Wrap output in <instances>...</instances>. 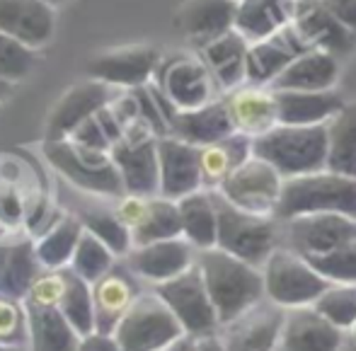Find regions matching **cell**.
<instances>
[{
	"label": "cell",
	"instance_id": "6da1fadb",
	"mask_svg": "<svg viewBox=\"0 0 356 351\" xmlns=\"http://www.w3.org/2000/svg\"><path fill=\"white\" fill-rule=\"evenodd\" d=\"M197 267L202 269L204 284H207L209 295L216 305L220 327L252 305H257L262 298H267L262 269L225 252V250H199Z\"/></svg>",
	"mask_w": 356,
	"mask_h": 351
},
{
	"label": "cell",
	"instance_id": "7a4b0ae2",
	"mask_svg": "<svg viewBox=\"0 0 356 351\" xmlns=\"http://www.w3.org/2000/svg\"><path fill=\"white\" fill-rule=\"evenodd\" d=\"M303 213H344L356 218V177L327 168L286 177L274 218L289 220Z\"/></svg>",
	"mask_w": 356,
	"mask_h": 351
},
{
	"label": "cell",
	"instance_id": "3957f363",
	"mask_svg": "<svg viewBox=\"0 0 356 351\" xmlns=\"http://www.w3.org/2000/svg\"><path fill=\"white\" fill-rule=\"evenodd\" d=\"M252 153L274 165L284 179L318 172L327 168V124H277L267 133L252 138Z\"/></svg>",
	"mask_w": 356,
	"mask_h": 351
},
{
	"label": "cell",
	"instance_id": "277c9868",
	"mask_svg": "<svg viewBox=\"0 0 356 351\" xmlns=\"http://www.w3.org/2000/svg\"><path fill=\"white\" fill-rule=\"evenodd\" d=\"M218 211V245L216 247L262 269L269 254L279 247V220L274 215H257L230 204L213 189Z\"/></svg>",
	"mask_w": 356,
	"mask_h": 351
},
{
	"label": "cell",
	"instance_id": "5b68a950",
	"mask_svg": "<svg viewBox=\"0 0 356 351\" xmlns=\"http://www.w3.org/2000/svg\"><path fill=\"white\" fill-rule=\"evenodd\" d=\"M44 158L54 170H58L68 182L83 192L102 194V197H124L127 194L112 153L83 148L71 138H47Z\"/></svg>",
	"mask_w": 356,
	"mask_h": 351
},
{
	"label": "cell",
	"instance_id": "8992f818",
	"mask_svg": "<svg viewBox=\"0 0 356 351\" xmlns=\"http://www.w3.org/2000/svg\"><path fill=\"white\" fill-rule=\"evenodd\" d=\"M177 315L158 293H138L114 329L122 351H163L184 337Z\"/></svg>",
	"mask_w": 356,
	"mask_h": 351
},
{
	"label": "cell",
	"instance_id": "52a82bcc",
	"mask_svg": "<svg viewBox=\"0 0 356 351\" xmlns=\"http://www.w3.org/2000/svg\"><path fill=\"white\" fill-rule=\"evenodd\" d=\"M264 293L282 308L313 305L330 281L310 264L308 257L291 247H277L262 267Z\"/></svg>",
	"mask_w": 356,
	"mask_h": 351
},
{
	"label": "cell",
	"instance_id": "ba28073f",
	"mask_svg": "<svg viewBox=\"0 0 356 351\" xmlns=\"http://www.w3.org/2000/svg\"><path fill=\"white\" fill-rule=\"evenodd\" d=\"M155 293L170 305L177 320L182 323L184 332L189 337H207L216 334L220 327L216 305L209 295V288L204 284L202 269L194 264L179 277L155 284Z\"/></svg>",
	"mask_w": 356,
	"mask_h": 351
},
{
	"label": "cell",
	"instance_id": "9c48e42d",
	"mask_svg": "<svg viewBox=\"0 0 356 351\" xmlns=\"http://www.w3.org/2000/svg\"><path fill=\"white\" fill-rule=\"evenodd\" d=\"M282 172L252 153L220 182L216 192H220L230 204H235L243 211L257 215H274L279 199H282Z\"/></svg>",
	"mask_w": 356,
	"mask_h": 351
},
{
	"label": "cell",
	"instance_id": "30bf717a",
	"mask_svg": "<svg viewBox=\"0 0 356 351\" xmlns=\"http://www.w3.org/2000/svg\"><path fill=\"white\" fill-rule=\"evenodd\" d=\"M282 223L289 247L303 257H318L356 240V218L344 213H303Z\"/></svg>",
	"mask_w": 356,
	"mask_h": 351
},
{
	"label": "cell",
	"instance_id": "8fae6325",
	"mask_svg": "<svg viewBox=\"0 0 356 351\" xmlns=\"http://www.w3.org/2000/svg\"><path fill=\"white\" fill-rule=\"evenodd\" d=\"M286 323V308L262 298L228 325H223V339L228 351H279Z\"/></svg>",
	"mask_w": 356,
	"mask_h": 351
},
{
	"label": "cell",
	"instance_id": "7c38bea8",
	"mask_svg": "<svg viewBox=\"0 0 356 351\" xmlns=\"http://www.w3.org/2000/svg\"><path fill=\"white\" fill-rule=\"evenodd\" d=\"M158 66V49L148 47V44H134V47L109 49V51L92 56L88 63V75L107 83L109 88L136 90L148 83Z\"/></svg>",
	"mask_w": 356,
	"mask_h": 351
},
{
	"label": "cell",
	"instance_id": "4fadbf2b",
	"mask_svg": "<svg viewBox=\"0 0 356 351\" xmlns=\"http://www.w3.org/2000/svg\"><path fill=\"white\" fill-rule=\"evenodd\" d=\"M160 160V197L179 202L182 197L204 189L202 148L172 136L158 138Z\"/></svg>",
	"mask_w": 356,
	"mask_h": 351
},
{
	"label": "cell",
	"instance_id": "5bb4252c",
	"mask_svg": "<svg viewBox=\"0 0 356 351\" xmlns=\"http://www.w3.org/2000/svg\"><path fill=\"white\" fill-rule=\"evenodd\" d=\"M216 85L218 83L204 58L199 61L192 56H179L160 68V92L172 102L177 112L213 102Z\"/></svg>",
	"mask_w": 356,
	"mask_h": 351
},
{
	"label": "cell",
	"instance_id": "9a60e30c",
	"mask_svg": "<svg viewBox=\"0 0 356 351\" xmlns=\"http://www.w3.org/2000/svg\"><path fill=\"white\" fill-rule=\"evenodd\" d=\"M112 160L119 168L127 194L158 197L160 194V160L158 136L119 138L112 145Z\"/></svg>",
	"mask_w": 356,
	"mask_h": 351
},
{
	"label": "cell",
	"instance_id": "2e32d148",
	"mask_svg": "<svg viewBox=\"0 0 356 351\" xmlns=\"http://www.w3.org/2000/svg\"><path fill=\"white\" fill-rule=\"evenodd\" d=\"M194 250L197 247L184 235L182 238L158 240V243L131 247V252L127 254V264L136 277L153 281V284H163V281L179 277L197 264Z\"/></svg>",
	"mask_w": 356,
	"mask_h": 351
},
{
	"label": "cell",
	"instance_id": "e0dca14e",
	"mask_svg": "<svg viewBox=\"0 0 356 351\" xmlns=\"http://www.w3.org/2000/svg\"><path fill=\"white\" fill-rule=\"evenodd\" d=\"M310 44L303 39V34L291 22L282 32L272 34L259 42H250L248 51V83L252 85H267L274 83L284 68L293 61L296 56L310 51Z\"/></svg>",
	"mask_w": 356,
	"mask_h": 351
},
{
	"label": "cell",
	"instance_id": "ac0fdd59",
	"mask_svg": "<svg viewBox=\"0 0 356 351\" xmlns=\"http://www.w3.org/2000/svg\"><path fill=\"white\" fill-rule=\"evenodd\" d=\"M56 29V8L47 0H0V32L32 49L51 42Z\"/></svg>",
	"mask_w": 356,
	"mask_h": 351
},
{
	"label": "cell",
	"instance_id": "d6986e66",
	"mask_svg": "<svg viewBox=\"0 0 356 351\" xmlns=\"http://www.w3.org/2000/svg\"><path fill=\"white\" fill-rule=\"evenodd\" d=\"M342 332L313 305L289 308L279 351H342Z\"/></svg>",
	"mask_w": 356,
	"mask_h": 351
},
{
	"label": "cell",
	"instance_id": "ffe728a7",
	"mask_svg": "<svg viewBox=\"0 0 356 351\" xmlns=\"http://www.w3.org/2000/svg\"><path fill=\"white\" fill-rule=\"evenodd\" d=\"M109 102H112V92H109V85L102 80L92 78L75 85L58 99L54 112L49 114L47 138H68L80 124L95 117Z\"/></svg>",
	"mask_w": 356,
	"mask_h": 351
},
{
	"label": "cell",
	"instance_id": "44dd1931",
	"mask_svg": "<svg viewBox=\"0 0 356 351\" xmlns=\"http://www.w3.org/2000/svg\"><path fill=\"white\" fill-rule=\"evenodd\" d=\"M293 24L313 49L334 54H349L356 47V32L339 22L320 0H298Z\"/></svg>",
	"mask_w": 356,
	"mask_h": 351
},
{
	"label": "cell",
	"instance_id": "7402d4cb",
	"mask_svg": "<svg viewBox=\"0 0 356 351\" xmlns=\"http://www.w3.org/2000/svg\"><path fill=\"white\" fill-rule=\"evenodd\" d=\"M225 102H228L235 131L250 138L262 136L279 124L277 95L274 90H264V85H240Z\"/></svg>",
	"mask_w": 356,
	"mask_h": 351
},
{
	"label": "cell",
	"instance_id": "603a6c76",
	"mask_svg": "<svg viewBox=\"0 0 356 351\" xmlns=\"http://www.w3.org/2000/svg\"><path fill=\"white\" fill-rule=\"evenodd\" d=\"M131 269H122L114 264L102 279L92 284V300H95V332L114 334L117 325L136 300L138 291L131 279Z\"/></svg>",
	"mask_w": 356,
	"mask_h": 351
},
{
	"label": "cell",
	"instance_id": "cb8c5ba5",
	"mask_svg": "<svg viewBox=\"0 0 356 351\" xmlns=\"http://www.w3.org/2000/svg\"><path fill=\"white\" fill-rule=\"evenodd\" d=\"M279 124L291 126H318L327 124L344 102L334 90H274Z\"/></svg>",
	"mask_w": 356,
	"mask_h": 351
},
{
	"label": "cell",
	"instance_id": "d4e9b609",
	"mask_svg": "<svg viewBox=\"0 0 356 351\" xmlns=\"http://www.w3.org/2000/svg\"><path fill=\"white\" fill-rule=\"evenodd\" d=\"M170 133L192 145H199V148L230 136V133H235V126L230 119L228 102L213 99L204 107L175 112L170 119Z\"/></svg>",
	"mask_w": 356,
	"mask_h": 351
},
{
	"label": "cell",
	"instance_id": "484cf974",
	"mask_svg": "<svg viewBox=\"0 0 356 351\" xmlns=\"http://www.w3.org/2000/svg\"><path fill=\"white\" fill-rule=\"evenodd\" d=\"M248 51L250 42L238 29H230L213 42L204 44L202 58L211 70L218 88L235 90L248 80Z\"/></svg>",
	"mask_w": 356,
	"mask_h": 351
},
{
	"label": "cell",
	"instance_id": "4316f807",
	"mask_svg": "<svg viewBox=\"0 0 356 351\" xmlns=\"http://www.w3.org/2000/svg\"><path fill=\"white\" fill-rule=\"evenodd\" d=\"M32 351H78L80 334L66 320L58 305H42L24 300Z\"/></svg>",
	"mask_w": 356,
	"mask_h": 351
},
{
	"label": "cell",
	"instance_id": "83f0119b",
	"mask_svg": "<svg viewBox=\"0 0 356 351\" xmlns=\"http://www.w3.org/2000/svg\"><path fill=\"white\" fill-rule=\"evenodd\" d=\"M298 0H238L235 29L248 42H259L289 27Z\"/></svg>",
	"mask_w": 356,
	"mask_h": 351
},
{
	"label": "cell",
	"instance_id": "f1b7e54d",
	"mask_svg": "<svg viewBox=\"0 0 356 351\" xmlns=\"http://www.w3.org/2000/svg\"><path fill=\"white\" fill-rule=\"evenodd\" d=\"M337 75L339 63L334 54L310 49L284 68V73L272 83V90H332Z\"/></svg>",
	"mask_w": 356,
	"mask_h": 351
},
{
	"label": "cell",
	"instance_id": "f546056e",
	"mask_svg": "<svg viewBox=\"0 0 356 351\" xmlns=\"http://www.w3.org/2000/svg\"><path fill=\"white\" fill-rule=\"evenodd\" d=\"M238 0H187L182 10V29L199 47L235 29Z\"/></svg>",
	"mask_w": 356,
	"mask_h": 351
},
{
	"label": "cell",
	"instance_id": "4dcf8cb0",
	"mask_svg": "<svg viewBox=\"0 0 356 351\" xmlns=\"http://www.w3.org/2000/svg\"><path fill=\"white\" fill-rule=\"evenodd\" d=\"M85 225L78 215H58L47 230H42L34 243L37 259L44 269H66L71 267L75 247L80 243Z\"/></svg>",
	"mask_w": 356,
	"mask_h": 351
},
{
	"label": "cell",
	"instance_id": "1f68e13d",
	"mask_svg": "<svg viewBox=\"0 0 356 351\" xmlns=\"http://www.w3.org/2000/svg\"><path fill=\"white\" fill-rule=\"evenodd\" d=\"M182 215V235L197 250H209L218 245V211H216L213 192H192L179 199Z\"/></svg>",
	"mask_w": 356,
	"mask_h": 351
},
{
	"label": "cell",
	"instance_id": "d6a6232c",
	"mask_svg": "<svg viewBox=\"0 0 356 351\" xmlns=\"http://www.w3.org/2000/svg\"><path fill=\"white\" fill-rule=\"evenodd\" d=\"M252 155V138L245 133H230V136L216 140L202 148V174L204 187L218 189L220 182L233 172L238 165Z\"/></svg>",
	"mask_w": 356,
	"mask_h": 351
},
{
	"label": "cell",
	"instance_id": "836d02e7",
	"mask_svg": "<svg viewBox=\"0 0 356 351\" xmlns=\"http://www.w3.org/2000/svg\"><path fill=\"white\" fill-rule=\"evenodd\" d=\"M42 272L44 267L39 264L32 240H19V243L10 245L8 262L0 272V295L24 300Z\"/></svg>",
	"mask_w": 356,
	"mask_h": 351
},
{
	"label": "cell",
	"instance_id": "e575fe53",
	"mask_svg": "<svg viewBox=\"0 0 356 351\" xmlns=\"http://www.w3.org/2000/svg\"><path fill=\"white\" fill-rule=\"evenodd\" d=\"M327 170L356 177V104L327 122Z\"/></svg>",
	"mask_w": 356,
	"mask_h": 351
},
{
	"label": "cell",
	"instance_id": "d590c367",
	"mask_svg": "<svg viewBox=\"0 0 356 351\" xmlns=\"http://www.w3.org/2000/svg\"><path fill=\"white\" fill-rule=\"evenodd\" d=\"M134 247L136 245L158 243V240L182 238V215H179V204L168 197H150L145 215L141 223L131 230Z\"/></svg>",
	"mask_w": 356,
	"mask_h": 351
},
{
	"label": "cell",
	"instance_id": "8d00e7d4",
	"mask_svg": "<svg viewBox=\"0 0 356 351\" xmlns=\"http://www.w3.org/2000/svg\"><path fill=\"white\" fill-rule=\"evenodd\" d=\"M66 272V288L61 295V313L75 327L80 337L95 332V300H92V284L80 279L71 267L63 269Z\"/></svg>",
	"mask_w": 356,
	"mask_h": 351
},
{
	"label": "cell",
	"instance_id": "74e56055",
	"mask_svg": "<svg viewBox=\"0 0 356 351\" xmlns=\"http://www.w3.org/2000/svg\"><path fill=\"white\" fill-rule=\"evenodd\" d=\"M85 230L99 238L117 257H127L134 247L131 228L119 218L117 209H88L78 215Z\"/></svg>",
	"mask_w": 356,
	"mask_h": 351
},
{
	"label": "cell",
	"instance_id": "f35d334b",
	"mask_svg": "<svg viewBox=\"0 0 356 351\" xmlns=\"http://www.w3.org/2000/svg\"><path fill=\"white\" fill-rule=\"evenodd\" d=\"M114 259H117V254L102 240L95 238L90 230H83L80 243L71 259V269L80 279L88 281V284H95V281L102 279L114 267Z\"/></svg>",
	"mask_w": 356,
	"mask_h": 351
},
{
	"label": "cell",
	"instance_id": "ab89813d",
	"mask_svg": "<svg viewBox=\"0 0 356 351\" xmlns=\"http://www.w3.org/2000/svg\"><path fill=\"white\" fill-rule=\"evenodd\" d=\"M313 308L330 320L334 327L352 329L356 323V284H330Z\"/></svg>",
	"mask_w": 356,
	"mask_h": 351
},
{
	"label": "cell",
	"instance_id": "60d3db41",
	"mask_svg": "<svg viewBox=\"0 0 356 351\" xmlns=\"http://www.w3.org/2000/svg\"><path fill=\"white\" fill-rule=\"evenodd\" d=\"M34 51L37 49L0 32V78L10 80V83L27 78L32 73L34 63H37V54Z\"/></svg>",
	"mask_w": 356,
	"mask_h": 351
},
{
	"label": "cell",
	"instance_id": "b9f144b4",
	"mask_svg": "<svg viewBox=\"0 0 356 351\" xmlns=\"http://www.w3.org/2000/svg\"><path fill=\"white\" fill-rule=\"evenodd\" d=\"M308 259L330 284H356V240Z\"/></svg>",
	"mask_w": 356,
	"mask_h": 351
},
{
	"label": "cell",
	"instance_id": "7bdbcfd3",
	"mask_svg": "<svg viewBox=\"0 0 356 351\" xmlns=\"http://www.w3.org/2000/svg\"><path fill=\"white\" fill-rule=\"evenodd\" d=\"M0 344H10V347L29 344V323L24 300L0 295Z\"/></svg>",
	"mask_w": 356,
	"mask_h": 351
},
{
	"label": "cell",
	"instance_id": "ee69618b",
	"mask_svg": "<svg viewBox=\"0 0 356 351\" xmlns=\"http://www.w3.org/2000/svg\"><path fill=\"white\" fill-rule=\"evenodd\" d=\"M73 140V143L83 145V148H90V150H102V153H112V138L107 136V131H104L102 122H99V117L95 114V117H90L88 122H83L78 129L68 136Z\"/></svg>",
	"mask_w": 356,
	"mask_h": 351
},
{
	"label": "cell",
	"instance_id": "f6af8a7d",
	"mask_svg": "<svg viewBox=\"0 0 356 351\" xmlns=\"http://www.w3.org/2000/svg\"><path fill=\"white\" fill-rule=\"evenodd\" d=\"M148 199L150 197H136V194H124L117 204V213L129 228H136L141 223V218L145 215V209H148Z\"/></svg>",
	"mask_w": 356,
	"mask_h": 351
},
{
	"label": "cell",
	"instance_id": "bcb514c9",
	"mask_svg": "<svg viewBox=\"0 0 356 351\" xmlns=\"http://www.w3.org/2000/svg\"><path fill=\"white\" fill-rule=\"evenodd\" d=\"M78 351H122L119 342L114 339V334L104 332H90L85 337H80Z\"/></svg>",
	"mask_w": 356,
	"mask_h": 351
},
{
	"label": "cell",
	"instance_id": "7dc6e473",
	"mask_svg": "<svg viewBox=\"0 0 356 351\" xmlns=\"http://www.w3.org/2000/svg\"><path fill=\"white\" fill-rule=\"evenodd\" d=\"M339 22L356 32V0H320Z\"/></svg>",
	"mask_w": 356,
	"mask_h": 351
},
{
	"label": "cell",
	"instance_id": "c3c4849f",
	"mask_svg": "<svg viewBox=\"0 0 356 351\" xmlns=\"http://www.w3.org/2000/svg\"><path fill=\"white\" fill-rule=\"evenodd\" d=\"M194 351H228L220 339V334H207V337H194Z\"/></svg>",
	"mask_w": 356,
	"mask_h": 351
},
{
	"label": "cell",
	"instance_id": "681fc988",
	"mask_svg": "<svg viewBox=\"0 0 356 351\" xmlns=\"http://www.w3.org/2000/svg\"><path fill=\"white\" fill-rule=\"evenodd\" d=\"M163 351H194V337H189V334H184L182 339H177L175 344H170L168 349Z\"/></svg>",
	"mask_w": 356,
	"mask_h": 351
},
{
	"label": "cell",
	"instance_id": "f907efd6",
	"mask_svg": "<svg viewBox=\"0 0 356 351\" xmlns=\"http://www.w3.org/2000/svg\"><path fill=\"white\" fill-rule=\"evenodd\" d=\"M10 88H13V83H10V80H5V78H0V102L8 97Z\"/></svg>",
	"mask_w": 356,
	"mask_h": 351
},
{
	"label": "cell",
	"instance_id": "816d5d0a",
	"mask_svg": "<svg viewBox=\"0 0 356 351\" xmlns=\"http://www.w3.org/2000/svg\"><path fill=\"white\" fill-rule=\"evenodd\" d=\"M8 254H10V245H3V243H0V272H3L5 262H8Z\"/></svg>",
	"mask_w": 356,
	"mask_h": 351
},
{
	"label": "cell",
	"instance_id": "f5cc1de1",
	"mask_svg": "<svg viewBox=\"0 0 356 351\" xmlns=\"http://www.w3.org/2000/svg\"><path fill=\"white\" fill-rule=\"evenodd\" d=\"M352 342H354V351H356V323H354V327H352Z\"/></svg>",
	"mask_w": 356,
	"mask_h": 351
},
{
	"label": "cell",
	"instance_id": "db71d44e",
	"mask_svg": "<svg viewBox=\"0 0 356 351\" xmlns=\"http://www.w3.org/2000/svg\"><path fill=\"white\" fill-rule=\"evenodd\" d=\"M47 3H49V5H54V8H56V5H61L63 0H47Z\"/></svg>",
	"mask_w": 356,
	"mask_h": 351
}]
</instances>
